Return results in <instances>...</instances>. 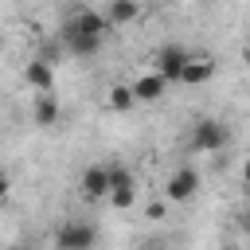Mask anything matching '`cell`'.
I'll return each instance as SVG.
<instances>
[{"instance_id":"obj_7","label":"cell","mask_w":250,"mask_h":250,"mask_svg":"<svg viewBox=\"0 0 250 250\" xmlns=\"http://www.w3.org/2000/svg\"><path fill=\"white\" fill-rule=\"evenodd\" d=\"M78 191H82V199H105V195H109V164H90V168H82Z\"/></svg>"},{"instance_id":"obj_4","label":"cell","mask_w":250,"mask_h":250,"mask_svg":"<svg viewBox=\"0 0 250 250\" xmlns=\"http://www.w3.org/2000/svg\"><path fill=\"white\" fill-rule=\"evenodd\" d=\"M188 47H180V43H164V47H156V55H152V70L164 78V82H176L180 78V70H184V62H188Z\"/></svg>"},{"instance_id":"obj_1","label":"cell","mask_w":250,"mask_h":250,"mask_svg":"<svg viewBox=\"0 0 250 250\" xmlns=\"http://www.w3.org/2000/svg\"><path fill=\"white\" fill-rule=\"evenodd\" d=\"M55 250H98V227L86 219H66L55 230Z\"/></svg>"},{"instance_id":"obj_10","label":"cell","mask_w":250,"mask_h":250,"mask_svg":"<svg viewBox=\"0 0 250 250\" xmlns=\"http://www.w3.org/2000/svg\"><path fill=\"white\" fill-rule=\"evenodd\" d=\"M23 82H27L35 94H51V90H55V70H51V62H47V59H31V62L23 66Z\"/></svg>"},{"instance_id":"obj_6","label":"cell","mask_w":250,"mask_h":250,"mask_svg":"<svg viewBox=\"0 0 250 250\" xmlns=\"http://www.w3.org/2000/svg\"><path fill=\"white\" fill-rule=\"evenodd\" d=\"M59 39H62V47L70 51V55H78V59H86V55H98L102 51V35H86V31H74L66 20H62V27H59Z\"/></svg>"},{"instance_id":"obj_16","label":"cell","mask_w":250,"mask_h":250,"mask_svg":"<svg viewBox=\"0 0 250 250\" xmlns=\"http://www.w3.org/2000/svg\"><path fill=\"white\" fill-rule=\"evenodd\" d=\"M164 4H176V0H164Z\"/></svg>"},{"instance_id":"obj_12","label":"cell","mask_w":250,"mask_h":250,"mask_svg":"<svg viewBox=\"0 0 250 250\" xmlns=\"http://www.w3.org/2000/svg\"><path fill=\"white\" fill-rule=\"evenodd\" d=\"M102 16H105L109 27H125V23H133L141 16V8H137V0H109V8Z\"/></svg>"},{"instance_id":"obj_5","label":"cell","mask_w":250,"mask_h":250,"mask_svg":"<svg viewBox=\"0 0 250 250\" xmlns=\"http://www.w3.org/2000/svg\"><path fill=\"white\" fill-rule=\"evenodd\" d=\"M195 191H199V172H195L191 164L176 168V172L168 176V184H164V199H168V203H188Z\"/></svg>"},{"instance_id":"obj_13","label":"cell","mask_w":250,"mask_h":250,"mask_svg":"<svg viewBox=\"0 0 250 250\" xmlns=\"http://www.w3.org/2000/svg\"><path fill=\"white\" fill-rule=\"evenodd\" d=\"M105 102H109V109H113V113H129V109L137 105V102H133V90H129L125 82L109 86V98H105Z\"/></svg>"},{"instance_id":"obj_15","label":"cell","mask_w":250,"mask_h":250,"mask_svg":"<svg viewBox=\"0 0 250 250\" xmlns=\"http://www.w3.org/2000/svg\"><path fill=\"white\" fill-rule=\"evenodd\" d=\"M8 191H12V176L0 172V199H8Z\"/></svg>"},{"instance_id":"obj_11","label":"cell","mask_w":250,"mask_h":250,"mask_svg":"<svg viewBox=\"0 0 250 250\" xmlns=\"http://www.w3.org/2000/svg\"><path fill=\"white\" fill-rule=\"evenodd\" d=\"M59 102L51 98V94H35V102H31V121L35 125H43V129H51L55 121H59Z\"/></svg>"},{"instance_id":"obj_8","label":"cell","mask_w":250,"mask_h":250,"mask_svg":"<svg viewBox=\"0 0 250 250\" xmlns=\"http://www.w3.org/2000/svg\"><path fill=\"white\" fill-rule=\"evenodd\" d=\"M211 78H215V59H211V55H188V62H184V70H180L176 82H184V86H203V82H211Z\"/></svg>"},{"instance_id":"obj_14","label":"cell","mask_w":250,"mask_h":250,"mask_svg":"<svg viewBox=\"0 0 250 250\" xmlns=\"http://www.w3.org/2000/svg\"><path fill=\"white\" fill-rule=\"evenodd\" d=\"M137 250H168V246H164V238H141Z\"/></svg>"},{"instance_id":"obj_2","label":"cell","mask_w":250,"mask_h":250,"mask_svg":"<svg viewBox=\"0 0 250 250\" xmlns=\"http://www.w3.org/2000/svg\"><path fill=\"white\" fill-rule=\"evenodd\" d=\"M105 199H109L113 211H129L137 203V180L125 164H109V195Z\"/></svg>"},{"instance_id":"obj_3","label":"cell","mask_w":250,"mask_h":250,"mask_svg":"<svg viewBox=\"0 0 250 250\" xmlns=\"http://www.w3.org/2000/svg\"><path fill=\"white\" fill-rule=\"evenodd\" d=\"M227 145V125L219 117H199L191 125V152H219Z\"/></svg>"},{"instance_id":"obj_9","label":"cell","mask_w":250,"mask_h":250,"mask_svg":"<svg viewBox=\"0 0 250 250\" xmlns=\"http://www.w3.org/2000/svg\"><path fill=\"white\" fill-rule=\"evenodd\" d=\"M129 90H133V102H145V105H148V102H160V98H164L168 82H164L156 70H145L137 82H129Z\"/></svg>"}]
</instances>
